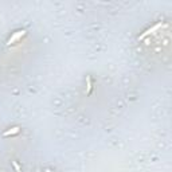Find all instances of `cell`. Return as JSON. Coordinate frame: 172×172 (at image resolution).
Segmentation results:
<instances>
[{"label":"cell","instance_id":"1","mask_svg":"<svg viewBox=\"0 0 172 172\" xmlns=\"http://www.w3.org/2000/svg\"><path fill=\"white\" fill-rule=\"evenodd\" d=\"M160 27H161V22H160V23H157L156 26H153V27H152V28H149V30H147L145 32H143V35H140V36H139V40H143V39H144V38H147V36H148V35H151V34H153L155 31H156V30H159Z\"/></svg>","mask_w":172,"mask_h":172},{"label":"cell","instance_id":"3","mask_svg":"<svg viewBox=\"0 0 172 172\" xmlns=\"http://www.w3.org/2000/svg\"><path fill=\"white\" fill-rule=\"evenodd\" d=\"M19 131H20V129L16 126V128H12V129H9V131H5V132L3 133V136H4V137L12 136V135H16V133H19Z\"/></svg>","mask_w":172,"mask_h":172},{"label":"cell","instance_id":"2","mask_svg":"<svg viewBox=\"0 0 172 172\" xmlns=\"http://www.w3.org/2000/svg\"><path fill=\"white\" fill-rule=\"evenodd\" d=\"M24 34H26V31L24 30H22V31H18V32H15L11 38H9V40L7 42V44H12V43H15L16 40H19L22 36H24Z\"/></svg>","mask_w":172,"mask_h":172},{"label":"cell","instance_id":"5","mask_svg":"<svg viewBox=\"0 0 172 172\" xmlns=\"http://www.w3.org/2000/svg\"><path fill=\"white\" fill-rule=\"evenodd\" d=\"M13 167H15V169H16V171H18V172H20V168H19V165H18V164H16V161H13Z\"/></svg>","mask_w":172,"mask_h":172},{"label":"cell","instance_id":"6","mask_svg":"<svg viewBox=\"0 0 172 172\" xmlns=\"http://www.w3.org/2000/svg\"><path fill=\"white\" fill-rule=\"evenodd\" d=\"M47 172H51V171H47Z\"/></svg>","mask_w":172,"mask_h":172},{"label":"cell","instance_id":"4","mask_svg":"<svg viewBox=\"0 0 172 172\" xmlns=\"http://www.w3.org/2000/svg\"><path fill=\"white\" fill-rule=\"evenodd\" d=\"M86 82H88V89H86V93H88V94H90V93H92V89H93V85H92V78H90V77H86Z\"/></svg>","mask_w":172,"mask_h":172}]
</instances>
